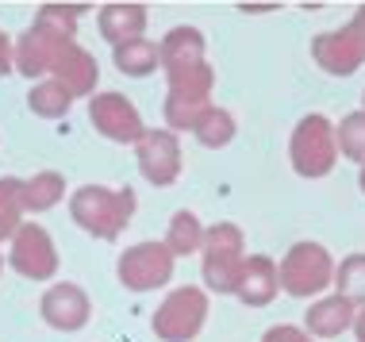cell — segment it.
I'll return each instance as SVG.
<instances>
[{
    "mask_svg": "<svg viewBox=\"0 0 365 342\" xmlns=\"http://www.w3.org/2000/svg\"><path fill=\"white\" fill-rule=\"evenodd\" d=\"M38 316H43L46 327L54 331H81L88 319H93V300H88V292L81 285H73V281H58L43 292V300H38Z\"/></svg>",
    "mask_w": 365,
    "mask_h": 342,
    "instance_id": "obj_11",
    "label": "cell"
},
{
    "mask_svg": "<svg viewBox=\"0 0 365 342\" xmlns=\"http://www.w3.org/2000/svg\"><path fill=\"white\" fill-rule=\"evenodd\" d=\"M358 185H361V192H365V165H361V177H358Z\"/></svg>",
    "mask_w": 365,
    "mask_h": 342,
    "instance_id": "obj_33",
    "label": "cell"
},
{
    "mask_svg": "<svg viewBox=\"0 0 365 342\" xmlns=\"http://www.w3.org/2000/svg\"><path fill=\"white\" fill-rule=\"evenodd\" d=\"M354 335H358V342H365V304H361L358 316H354Z\"/></svg>",
    "mask_w": 365,
    "mask_h": 342,
    "instance_id": "obj_32",
    "label": "cell"
},
{
    "mask_svg": "<svg viewBox=\"0 0 365 342\" xmlns=\"http://www.w3.org/2000/svg\"><path fill=\"white\" fill-rule=\"evenodd\" d=\"M8 266L27 281H51L58 273V250L54 239L43 223H19L12 234V250H8Z\"/></svg>",
    "mask_w": 365,
    "mask_h": 342,
    "instance_id": "obj_7",
    "label": "cell"
},
{
    "mask_svg": "<svg viewBox=\"0 0 365 342\" xmlns=\"http://www.w3.org/2000/svg\"><path fill=\"white\" fill-rule=\"evenodd\" d=\"M8 70H12V43H8L4 27H0V77H4Z\"/></svg>",
    "mask_w": 365,
    "mask_h": 342,
    "instance_id": "obj_30",
    "label": "cell"
},
{
    "mask_svg": "<svg viewBox=\"0 0 365 342\" xmlns=\"http://www.w3.org/2000/svg\"><path fill=\"white\" fill-rule=\"evenodd\" d=\"M51 73H54V81L62 85L66 93L73 96H88L96 89V77H101V66H96V58L85 51L81 43H66L62 51H58V58H54V66H51Z\"/></svg>",
    "mask_w": 365,
    "mask_h": 342,
    "instance_id": "obj_13",
    "label": "cell"
},
{
    "mask_svg": "<svg viewBox=\"0 0 365 342\" xmlns=\"http://www.w3.org/2000/svg\"><path fill=\"white\" fill-rule=\"evenodd\" d=\"M204 319H208V292L196 285H185V289H173L158 304L150 327L162 342H192L200 335Z\"/></svg>",
    "mask_w": 365,
    "mask_h": 342,
    "instance_id": "obj_5",
    "label": "cell"
},
{
    "mask_svg": "<svg viewBox=\"0 0 365 342\" xmlns=\"http://www.w3.org/2000/svg\"><path fill=\"white\" fill-rule=\"evenodd\" d=\"M27 108H31L35 115H43V120H62V115L73 108V96L51 77V81H35L31 85V93H27Z\"/></svg>",
    "mask_w": 365,
    "mask_h": 342,
    "instance_id": "obj_23",
    "label": "cell"
},
{
    "mask_svg": "<svg viewBox=\"0 0 365 342\" xmlns=\"http://www.w3.org/2000/svg\"><path fill=\"white\" fill-rule=\"evenodd\" d=\"M135 158H139V173L150 185L158 189H165V185H173L181 177V142H177V135L170 127H146L143 139L135 142Z\"/></svg>",
    "mask_w": 365,
    "mask_h": 342,
    "instance_id": "obj_8",
    "label": "cell"
},
{
    "mask_svg": "<svg viewBox=\"0 0 365 342\" xmlns=\"http://www.w3.org/2000/svg\"><path fill=\"white\" fill-rule=\"evenodd\" d=\"M70 216L93 239H120L123 227L135 216V192L131 189H104V185H81L70 197Z\"/></svg>",
    "mask_w": 365,
    "mask_h": 342,
    "instance_id": "obj_1",
    "label": "cell"
},
{
    "mask_svg": "<svg viewBox=\"0 0 365 342\" xmlns=\"http://www.w3.org/2000/svg\"><path fill=\"white\" fill-rule=\"evenodd\" d=\"M165 81H170V93H181V96H208V100H212L215 70L204 62V58H196V62H177V66H165Z\"/></svg>",
    "mask_w": 365,
    "mask_h": 342,
    "instance_id": "obj_18",
    "label": "cell"
},
{
    "mask_svg": "<svg viewBox=\"0 0 365 342\" xmlns=\"http://www.w3.org/2000/svg\"><path fill=\"white\" fill-rule=\"evenodd\" d=\"M96 27L108 43H127V38H139L146 31V4H104L96 12Z\"/></svg>",
    "mask_w": 365,
    "mask_h": 342,
    "instance_id": "obj_16",
    "label": "cell"
},
{
    "mask_svg": "<svg viewBox=\"0 0 365 342\" xmlns=\"http://www.w3.org/2000/svg\"><path fill=\"white\" fill-rule=\"evenodd\" d=\"M289 158H292V170L308 181H319L334 170V162H339V142H334V123L327 115L312 112L292 127Z\"/></svg>",
    "mask_w": 365,
    "mask_h": 342,
    "instance_id": "obj_3",
    "label": "cell"
},
{
    "mask_svg": "<svg viewBox=\"0 0 365 342\" xmlns=\"http://www.w3.org/2000/svg\"><path fill=\"white\" fill-rule=\"evenodd\" d=\"M115 277H120V285L127 292H154L162 285H170L173 277V254L165 242H135L131 250L120 254V261H115Z\"/></svg>",
    "mask_w": 365,
    "mask_h": 342,
    "instance_id": "obj_6",
    "label": "cell"
},
{
    "mask_svg": "<svg viewBox=\"0 0 365 342\" xmlns=\"http://www.w3.org/2000/svg\"><path fill=\"white\" fill-rule=\"evenodd\" d=\"M19 223H24V181L0 177V242L12 239Z\"/></svg>",
    "mask_w": 365,
    "mask_h": 342,
    "instance_id": "obj_26",
    "label": "cell"
},
{
    "mask_svg": "<svg viewBox=\"0 0 365 342\" xmlns=\"http://www.w3.org/2000/svg\"><path fill=\"white\" fill-rule=\"evenodd\" d=\"M354 316H358V308L350 304L346 296H323L315 300V304L304 311V323H308V335L312 338H339L342 331L354 327Z\"/></svg>",
    "mask_w": 365,
    "mask_h": 342,
    "instance_id": "obj_15",
    "label": "cell"
},
{
    "mask_svg": "<svg viewBox=\"0 0 365 342\" xmlns=\"http://www.w3.org/2000/svg\"><path fill=\"white\" fill-rule=\"evenodd\" d=\"M66 197V177L58 170H43L35 177L24 181V212H51L54 204H62Z\"/></svg>",
    "mask_w": 365,
    "mask_h": 342,
    "instance_id": "obj_21",
    "label": "cell"
},
{
    "mask_svg": "<svg viewBox=\"0 0 365 342\" xmlns=\"http://www.w3.org/2000/svg\"><path fill=\"white\" fill-rule=\"evenodd\" d=\"M312 54H315V62H319L327 73L350 77L365 62V43H361V35L354 31V24H346V27H334V31L315 35Z\"/></svg>",
    "mask_w": 365,
    "mask_h": 342,
    "instance_id": "obj_12",
    "label": "cell"
},
{
    "mask_svg": "<svg viewBox=\"0 0 365 342\" xmlns=\"http://www.w3.org/2000/svg\"><path fill=\"white\" fill-rule=\"evenodd\" d=\"M334 292L339 296H346L354 308L365 304V254H350V258H342L339 266H334Z\"/></svg>",
    "mask_w": 365,
    "mask_h": 342,
    "instance_id": "obj_25",
    "label": "cell"
},
{
    "mask_svg": "<svg viewBox=\"0 0 365 342\" xmlns=\"http://www.w3.org/2000/svg\"><path fill=\"white\" fill-rule=\"evenodd\" d=\"M85 12H88V4H43L35 19H43V24H51L58 31H66L70 38H77V19Z\"/></svg>",
    "mask_w": 365,
    "mask_h": 342,
    "instance_id": "obj_28",
    "label": "cell"
},
{
    "mask_svg": "<svg viewBox=\"0 0 365 342\" xmlns=\"http://www.w3.org/2000/svg\"><path fill=\"white\" fill-rule=\"evenodd\" d=\"M165 247H170L173 258H189V254L200 250L204 247V223H200V216L189 212V208L173 212L170 227H165Z\"/></svg>",
    "mask_w": 365,
    "mask_h": 342,
    "instance_id": "obj_20",
    "label": "cell"
},
{
    "mask_svg": "<svg viewBox=\"0 0 365 342\" xmlns=\"http://www.w3.org/2000/svg\"><path fill=\"white\" fill-rule=\"evenodd\" d=\"M281 289L296 300L319 296V292L331 289L334 281V258L327 254V247L319 242H296V247L281 258Z\"/></svg>",
    "mask_w": 365,
    "mask_h": 342,
    "instance_id": "obj_4",
    "label": "cell"
},
{
    "mask_svg": "<svg viewBox=\"0 0 365 342\" xmlns=\"http://www.w3.org/2000/svg\"><path fill=\"white\" fill-rule=\"evenodd\" d=\"M334 142H339L342 158L365 165V108L342 115V123H334Z\"/></svg>",
    "mask_w": 365,
    "mask_h": 342,
    "instance_id": "obj_27",
    "label": "cell"
},
{
    "mask_svg": "<svg viewBox=\"0 0 365 342\" xmlns=\"http://www.w3.org/2000/svg\"><path fill=\"white\" fill-rule=\"evenodd\" d=\"M88 120H93V127L104 135V139H112V142H139L143 139V131H146V123H143V115L139 108H135L131 100H127L123 93H96L93 100H88Z\"/></svg>",
    "mask_w": 365,
    "mask_h": 342,
    "instance_id": "obj_10",
    "label": "cell"
},
{
    "mask_svg": "<svg viewBox=\"0 0 365 342\" xmlns=\"http://www.w3.org/2000/svg\"><path fill=\"white\" fill-rule=\"evenodd\" d=\"M361 100H365V96H361Z\"/></svg>",
    "mask_w": 365,
    "mask_h": 342,
    "instance_id": "obj_35",
    "label": "cell"
},
{
    "mask_svg": "<svg viewBox=\"0 0 365 342\" xmlns=\"http://www.w3.org/2000/svg\"><path fill=\"white\" fill-rule=\"evenodd\" d=\"M112 62H115V70L127 73V77H146V73L158 70V43L146 38V35L115 43L112 46Z\"/></svg>",
    "mask_w": 365,
    "mask_h": 342,
    "instance_id": "obj_19",
    "label": "cell"
},
{
    "mask_svg": "<svg viewBox=\"0 0 365 342\" xmlns=\"http://www.w3.org/2000/svg\"><path fill=\"white\" fill-rule=\"evenodd\" d=\"M204 46H208V38H204L200 27L177 24L158 43V66L165 70V66H177V62H196V58H204Z\"/></svg>",
    "mask_w": 365,
    "mask_h": 342,
    "instance_id": "obj_17",
    "label": "cell"
},
{
    "mask_svg": "<svg viewBox=\"0 0 365 342\" xmlns=\"http://www.w3.org/2000/svg\"><path fill=\"white\" fill-rule=\"evenodd\" d=\"M208 108H212L208 96H181V93H170V96H165V108H162V112H165V127H170L173 135L192 131Z\"/></svg>",
    "mask_w": 365,
    "mask_h": 342,
    "instance_id": "obj_22",
    "label": "cell"
},
{
    "mask_svg": "<svg viewBox=\"0 0 365 342\" xmlns=\"http://www.w3.org/2000/svg\"><path fill=\"white\" fill-rule=\"evenodd\" d=\"M192 135H196V142H200V146L220 150V146H227L235 139V115L227 108H220V104H212V108L200 115V123L192 127Z\"/></svg>",
    "mask_w": 365,
    "mask_h": 342,
    "instance_id": "obj_24",
    "label": "cell"
},
{
    "mask_svg": "<svg viewBox=\"0 0 365 342\" xmlns=\"http://www.w3.org/2000/svg\"><path fill=\"white\" fill-rule=\"evenodd\" d=\"M200 269L212 292L220 296H235L242 277V261H246V234L239 223H212L204 227V247H200Z\"/></svg>",
    "mask_w": 365,
    "mask_h": 342,
    "instance_id": "obj_2",
    "label": "cell"
},
{
    "mask_svg": "<svg viewBox=\"0 0 365 342\" xmlns=\"http://www.w3.org/2000/svg\"><path fill=\"white\" fill-rule=\"evenodd\" d=\"M350 24H354V31H358V35H361V43H365V4L358 8V12H354Z\"/></svg>",
    "mask_w": 365,
    "mask_h": 342,
    "instance_id": "obj_31",
    "label": "cell"
},
{
    "mask_svg": "<svg viewBox=\"0 0 365 342\" xmlns=\"http://www.w3.org/2000/svg\"><path fill=\"white\" fill-rule=\"evenodd\" d=\"M0 269H4V254H0Z\"/></svg>",
    "mask_w": 365,
    "mask_h": 342,
    "instance_id": "obj_34",
    "label": "cell"
},
{
    "mask_svg": "<svg viewBox=\"0 0 365 342\" xmlns=\"http://www.w3.org/2000/svg\"><path fill=\"white\" fill-rule=\"evenodd\" d=\"M66 43H73L66 31H58V27L35 19V24L27 27V31L16 38V46H12V70H19L24 77H31V81H35V77H43V73H51L54 58H58V51H62Z\"/></svg>",
    "mask_w": 365,
    "mask_h": 342,
    "instance_id": "obj_9",
    "label": "cell"
},
{
    "mask_svg": "<svg viewBox=\"0 0 365 342\" xmlns=\"http://www.w3.org/2000/svg\"><path fill=\"white\" fill-rule=\"evenodd\" d=\"M262 342H315L308 331H300V327H289V323H281V327H269L262 335Z\"/></svg>",
    "mask_w": 365,
    "mask_h": 342,
    "instance_id": "obj_29",
    "label": "cell"
},
{
    "mask_svg": "<svg viewBox=\"0 0 365 342\" xmlns=\"http://www.w3.org/2000/svg\"><path fill=\"white\" fill-rule=\"evenodd\" d=\"M281 292V273H277V261L269 254H250L242 261V277H239V289L235 296L242 300L246 308H265L273 304Z\"/></svg>",
    "mask_w": 365,
    "mask_h": 342,
    "instance_id": "obj_14",
    "label": "cell"
}]
</instances>
